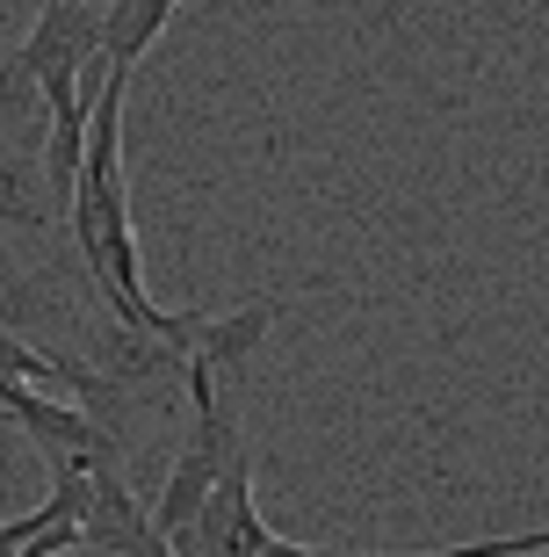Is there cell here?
<instances>
[{"instance_id":"6da1fadb","label":"cell","mask_w":549,"mask_h":557,"mask_svg":"<svg viewBox=\"0 0 549 557\" xmlns=\"http://www.w3.org/2000/svg\"><path fill=\"white\" fill-rule=\"evenodd\" d=\"M123 95L130 73H102L95 102H87V145H80V182H73V239L87 253V275L109 297V311L123 319V333H138L166 355H203L217 333V311H160L145 297L138 269V232H130V188H123Z\"/></svg>"},{"instance_id":"7a4b0ae2","label":"cell","mask_w":549,"mask_h":557,"mask_svg":"<svg viewBox=\"0 0 549 557\" xmlns=\"http://www.w3.org/2000/svg\"><path fill=\"white\" fill-rule=\"evenodd\" d=\"M80 507H87V463H51V499L29 515L0 521V557H65L80 550Z\"/></svg>"},{"instance_id":"3957f363","label":"cell","mask_w":549,"mask_h":557,"mask_svg":"<svg viewBox=\"0 0 549 557\" xmlns=\"http://www.w3.org/2000/svg\"><path fill=\"white\" fill-rule=\"evenodd\" d=\"M182 0H109L102 22V73H138L145 44H160V29L174 22Z\"/></svg>"},{"instance_id":"277c9868","label":"cell","mask_w":549,"mask_h":557,"mask_svg":"<svg viewBox=\"0 0 549 557\" xmlns=\"http://www.w3.org/2000/svg\"><path fill=\"white\" fill-rule=\"evenodd\" d=\"M535 550H549V529L499 536V543H456V550H390V557H535Z\"/></svg>"}]
</instances>
